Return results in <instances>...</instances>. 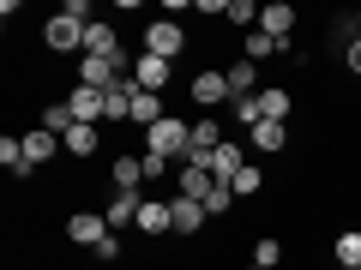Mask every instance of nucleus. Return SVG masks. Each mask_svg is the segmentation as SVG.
<instances>
[{
    "instance_id": "nucleus-1",
    "label": "nucleus",
    "mask_w": 361,
    "mask_h": 270,
    "mask_svg": "<svg viewBox=\"0 0 361 270\" xmlns=\"http://www.w3.org/2000/svg\"><path fill=\"white\" fill-rule=\"evenodd\" d=\"M187 150H193V127H187L180 115H163L151 132H145V156H163V162L180 168V162H187Z\"/></svg>"
},
{
    "instance_id": "nucleus-2",
    "label": "nucleus",
    "mask_w": 361,
    "mask_h": 270,
    "mask_svg": "<svg viewBox=\"0 0 361 270\" xmlns=\"http://www.w3.org/2000/svg\"><path fill=\"white\" fill-rule=\"evenodd\" d=\"M109 234H115V229H109V217H103V210H73V217H66V240H73V246H85V252H97V246H103Z\"/></svg>"
},
{
    "instance_id": "nucleus-3",
    "label": "nucleus",
    "mask_w": 361,
    "mask_h": 270,
    "mask_svg": "<svg viewBox=\"0 0 361 270\" xmlns=\"http://www.w3.org/2000/svg\"><path fill=\"white\" fill-rule=\"evenodd\" d=\"M180 49H187V30H180L175 18H151V25H145V54H157V60H180Z\"/></svg>"
},
{
    "instance_id": "nucleus-4",
    "label": "nucleus",
    "mask_w": 361,
    "mask_h": 270,
    "mask_svg": "<svg viewBox=\"0 0 361 270\" xmlns=\"http://www.w3.org/2000/svg\"><path fill=\"white\" fill-rule=\"evenodd\" d=\"M133 66L121 60H103V54H78V84H90V90H109V84H121V78H127Z\"/></svg>"
},
{
    "instance_id": "nucleus-5",
    "label": "nucleus",
    "mask_w": 361,
    "mask_h": 270,
    "mask_svg": "<svg viewBox=\"0 0 361 270\" xmlns=\"http://www.w3.org/2000/svg\"><path fill=\"white\" fill-rule=\"evenodd\" d=\"M85 30H90V25H78V18H66V13H54L49 25H42V42H49L54 54H73V49L85 54Z\"/></svg>"
},
{
    "instance_id": "nucleus-6",
    "label": "nucleus",
    "mask_w": 361,
    "mask_h": 270,
    "mask_svg": "<svg viewBox=\"0 0 361 270\" xmlns=\"http://www.w3.org/2000/svg\"><path fill=\"white\" fill-rule=\"evenodd\" d=\"M66 108H73V120H85V127H97V120H109V96L90 84H73L66 90Z\"/></svg>"
},
{
    "instance_id": "nucleus-7",
    "label": "nucleus",
    "mask_w": 361,
    "mask_h": 270,
    "mask_svg": "<svg viewBox=\"0 0 361 270\" xmlns=\"http://www.w3.org/2000/svg\"><path fill=\"white\" fill-rule=\"evenodd\" d=\"M187 90H193V103L205 108V115H211V108H223V103H229V78H223L217 66H205V72H193V84H187Z\"/></svg>"
},
{
    "instance_id": "nucleus-8",
    "label": "nucleus",
    "mask_w": 361,
    "mask_h": 270,
    "mask_svg": "<svg viewBox=\"0 0 361 270\" xmlns=\"http://www.w3.org/2000/svg\"><path fill=\"white\" fill-rule=\"evenodd\" d=\"M205 168H211V180H223V186H229V180H235V174H241V168H247V150H241V144H235V139H223L217 150L205 156Z\"/></svg>"
},
{
    "instance_id": "nucleus-9",
    "label": "nucleus",
    "mask_w": 361,
    "mask_h": 270,
    "mask_svg": "<svg viewBox=\"0 0 361 270\" xmlns=\"http://www.w3.org/2000/svg\"><path fill=\"white\" fill-rule=\"evenodd\" d=\"M169 78H175V60H157V54H139V60H133V84L139 90H157V96H163Z\"/></svg>"
},
{
    "instance_id": "nucleus-10",
    "label": "nucleus",
    "mask_w": 361,
    "mask_h": 270,
    "mask_svg": "<svg viewBox=\"0 0 361 270\" xmlns=\"http://www.w3.org/2000/svg\"><path fill=\"white\" fill-rule=\"evenodd\" d=\"M139 234H175V205H169V198H145L139 205Z\"/></svg>"
},
{
    "instance_id": "nucleus-11",
    "label": "nucleus",
    "mask_w": 361,
    "mask_h": 270,
    "mask_svg": "<svg viewBox=\"0 0 361 270\" xmlns=\"http://www.w3.org/2000/svg\"><path fill=\"white\" fill-rule=\"evenodd\" d=\"M259 30L277 42H289V30H295V6L289 0H271V6H259Z\"/></svg>"
},
{
    "instance_id": "nucleus-12",
    "label": "nucleus",
    "mask_w": 361,
    "mask_h": 270,
    "mask_svg": "<svg viewBox=\"0 0 361 270\" xmlns=\"http://www.w3.org/2000/svg\"><path fill=\"white\" fill-rule=\"evenodd\" d=\"M253 108H259V120H283V127H289V108H295V96H289L283 84H265V90L253 96Z\"/></svg>"
},
{
    "instance_id": "nucleus-13",
    "label": "nucleus",
    "mask_w": 361,
    "mask_h": 270,
    "mask_svg": "<svg viewBox=\"0 0 361 270\" xmlns=\"http://www.w3.org/2000/svg\"><path fill=\"white\" fill-rule=\"evenodd\" d=\"M109 180H115V193H139L145 186V156H109Z\"/></svg>"
},
{
    "instance_id": "nucleus-14",
    "label": "nucleus",
    "mask_w": 361,
    "mask_h": 270,
    "mask_svg": "<svg viewBox=\"0 0 361 270\" xmlns=\"http://www.w3.org/2000/svg\"><path fill=\"white\" fill-rule=\"evenodd\" d=\"M223 78H229V103H247V96H259V66L253 60H235V66H223Z\"/></svg>"
},
{
    "instance_id": "nucleus-15",
    "label": "nucleus",
    "mask_w": 361,
    "mask_h": 270,
    "mask_svg": "<svg viewBox=\"0 0 361 270\" xmlns=\"http://www.w3.org/2000/svg\"><path fill=\"white\" fill-rule=\"evenodd\" d=\"M175 174H180V198H199V205H205V193H211V186H217L205 162H180Z\"/></svg>"
},
{
    "instance_id": "nucleus-16",
    "label": "nucleus",
    "mask_w": 361,
    "mask_h": 270,
    "mask_svg": "<svg viewBox=\"0 0 361 270\" xmlns=\"http://www.w3.org/2000/svg\"><path fill=\"white\" fill-rule=\"evenodd\" d=\"M139 205H145L139 193H115V198H109V210H103L109 229H139Z\"/></svg>"
},
{
    "instance_id": "nucleus-17",
    "label": "nucleus",
    "mask_w": 361,
    "mask_h": 270,
    "mask_svg": "<svg viewBox=\"0 0 361 270\" xmlns=\"http://www.w3.org/2000/svg\"><path fill=\"white\" fill-rule=\"evenodd\" d=\"M271 54H289V42H277V37H265V30H247L241 37V60H271Z\"/></svg>"
},
{
    "instance_id": "nucleus-18",
    "label": "nucleus",
    "mask_w": 361,
    "mask_h": 270,
    "mask_svg": "<svg viewBox=\"0 0 361 270\" xmlns=\"http://www.w3.org/2000/svg\"><path fill=\"white\" fill-rule=\"evenodd\" d=\"M25 156H30V168H37V162H54V156H61V139H54L49 127H30V132H25Z\"/></svg>"
},
{
    "instance_id": "nucleus-19",
    "label": "nucleus",
    "mask_w": 361,
    "mask_h": 270,
    "mask_svg": "<svg viewBox=\"0 0 361 270\" xmlns=\"http://www.w3.org/2000/svg\"><path fill=\"white\" fill-rule=\"evenodd\" d=\"M0 162H6V174H13V180H30V174H37L30 156H25V139H13V132L0 139Z\"/></svg>"
},
{
    "instance_id": "nucleus-20",
    "label": "nucleus",
    "mask_w": 361,
    "mask_h": 270,
    "mask_svg": "<svg viewBox=\"0 0 361 270\" xmlns=\"http://www.w3.org/2000/svg\"><path fill=\"white\" fill-rule=\"evenodd\" d=\"M85 54H103V60H115V54H121V37H115V25H103V18H97V25L85 30Z\"/></svg>"
},
{
    "instance_id": "nucleus-21",
    "label": "nucleus",
    "mask_w": 361,
    "mask_h": 270,
    "mask_svg": "<svg viewBox=\"0 0 361 270\" xmlns=\"http://www.w3.org/2000/svg\"><path fill=\"white\" fill-rule=\"evenodd\" d=\"M175 205V234H199L205 229V205L199 198H169Z\"/></svg>"
},
{
    "instance_id": "nucleus-22",
    "label": "nucleus",
    "mask_w": 361,
    "mask_h": 270,
    "mask_svg": "<svg viewBox=\"0 0 361 270\" xmlns=\"http://www.w3.org/2000/svg\"><path fill=\"white\" fill-rule=\"evenodd\" d=\"M283 144H289V127H283V120H259V127H253V150L277 156Z\"/></svg>"
},
{
    "instance_id": "nucleus-23",
    "label": "nucleus",
    "mask_w": 361,
    "mask_h": 270,
    "mask_svg": "<svg viewBox=\"0 0 361 270\" xmlns=\"http://www.w3.org/2000/svg\"><path fill=\"white\" fill-rule=\"evenodd\" d=\"M97 144H103V132L78 120V127H73V132L61 139V150H66V156H97Z\"/></svg>"
},
{
    "instance_id": "nucleus-24",
    "label": "nucleus",
    "mask_w": 361,
    "mask_h": 270,
    "mask_svg": "<svg viewBox=\"0 0 361 270\" xmlns=\"http://www.w3.org/2000/svg\"><path fill=\"white\" fill-rule=\"evenodd\" d=\"M163 115H169V108H163V96H157V90H139V96H133V120H139L145 132H151Z\"/></svg>"
},
{
    "instance_id": "nucleus-25",
    "label": "nucleus",
    "mask_w": 361,
    "mask_h": 270,
    "mask_svg": "<svg viewBox=\"0 0 361 270\" xmlns=\"http://www.w3.org/2000/svg\"><path fill=\"white\" fill-rule=\"evenodd\" d=\"M229 193H235V198H259V193H265V168H259V162H247L241 174L229 180Z\"/></svg>"
},
{
    "instance_id": "nucleus-26",
    "label": "nucleus",
    "mask_w": 361,
    "mask_h": 270,
    "mask_svg": "<svg viewBox=\"0 0 361 270\" xmlns=\"http://www.w3.org/2000/svg\"><path fill=\"white\" fill-rule=\"evenodd\" d=\"M331 252H337V264H343V270H361V229H343Z\"/></svg>"
},
{
    "instance_id": "nucleus-27",
    "label": "nucleus",
    "mask_w": 361,
    "mask_h": 270,
    "mask_svg": "<svg viewBox=\"0 0 361 270\" xmlns=\"http://www.w3.org/2000/svg\"><path fill=\"white\" fill-rule=\"evenodd\" d=\"M253 264L259 270H277V264H283V240H277V234H259V240H253Z\"/></svg>"
},
{
    "instance_id": "nucleus-28",
    "label": "nucleus",
    "mask_w": 361,
    "mask_h": 270,
    "mask_svg": "<svg viewBox=\"0 0 361 270\" xmlns=\"http://www.w3.org/2000/svg\"><path fill=\"white\" fill-rule=\"evenodd\" d=\"M42 127H49L54 139H66V132H73L78 120H73V108H66V103H49V108H42Z\"/></svg>"
},
{
    "instance_id": "nucleus-29",
    "label": "nucleus",
    "mask_w": 361,
    "mask_h": 270,
    "mask_svg": "<svg viewBox=\"0 0 361 270\" xmlns=\"http://www.w3.org/2000/svg\"><path fill=\"white\" fill-rule=\"evenodd\" d=\"M223 18L241 25V37H247V30H259V6H253V0H229V13H223Z\"/></svg>"
},
{
    "instance_id": "nucleus-30",
    "label": "nucleus",
    "mask_w": 361,
    "mask_h": 270,
    "mask_svg": "<svg viewBox=\"0 0 361 270\" xmlns=\"http://www.w3.org/2000/svg\"><path fill=\"white\" fill-rule=\"evenodd\" d=\"M235 205V193H229V186H223V180H217V186H211V193H205V217H223V210H229Z\"/></svg>"
},
{
    "instance_id": "nucleus-31",
    "label": "nucleus",
    "mask_w": 361,
    "mask_h": 270,
    "mask_svg": "<svg viewBox=\"0 0 361 270\" xmlns=\"http://www.w3.org/2000/svg\"><path fill=\"white\" fill-rule=\"evenodd\" d=\"M61 13H66V18H78V25H97V18H90V0H66Z\"/></svg>"
},
{
    "instance_id": "nucleus-32",
    "label": "nucleus",
    "mask_w": 361,
    "mask_h": 270,
    "mask_svg": "<svg viewBox=\"0 0 361 270\" xmlns=\"http://www.w3.org/2000/svg\"><path fill=\"white\" fill-rule=\"evenodd\" d=\"M343 66H349V78H361V37L343 49Z\"/></svg>"
},
{
    "instance_id": "nucleus-33",
    "label": "nucleus",
    "mask_w": 361,
    "mask_h": 270,
    "mask_svg": "<svg viewBox=\"0 0 361 270\" xmlns=\"http://www.w3.org/2000/svg\"><path fill=\"white\" fill-rule=\"evenodd\" d=\"M169 168H175V162H163V156H145V180H163Z\"/></svg>"
},
{
    "instance_id": "nucleus-34",
    "label": "nucleus",
    "mask_w": 361,
    "mask_h": 270,
    "mask_svg": "<svg viewBox=\"0 0 361 270\" xmlns=\"http://www.w3.org/2000/svg\"><path fill=\"white\" fill-rule=\"evenodd\" d=\"M90 258H103V264H115V258H121V240H115V234H109V240L97 246V252H90Z\"/></svg>"
},
{
    "instance_id": "nucleus-35",
    "label": "nucleus",
    "mask_w": 361,
    "mask_h": 270,
    "mask_svg": "<svg viewBox=\"0 0 361 270\" xmlns=\"http://www.w3.org/2000/svg\"><path fill=\"white\" fill-rule=\"evenodd\" d=\"M355 37H361V13H355V18H349V42H355Z\"/></svg>"
},
{
    "instance_id": "nucleus-36",
    "label": "nucleus",
    "mask_w": 361,
    "mask_h": 270,
    "mask_svg": "<svg viewBox=\"0 0 361 270\" xmlns=\"http://www.w3.org/2000/svg\"><path fill=\"white\" fill-rule=\"evenodd\" d=\"M247 270H259V264H247Z\"/></svg>"
},
{
    "instance_id": "nucleus-37",
    "label": "nucleus",
    "mask_w": 361,
    "mask_h": 270,
    "mask_svg": "<svg viewBox=\"0 0 361 270\" xmlns=\"http://www.w3.org/2000/svg\"><path fill=\"white\" fill-rule=\"evenodd\" d=\"M337 270H343V264H337Z\"/></svg>"
}]
</instances>
